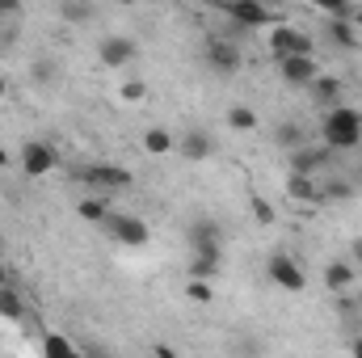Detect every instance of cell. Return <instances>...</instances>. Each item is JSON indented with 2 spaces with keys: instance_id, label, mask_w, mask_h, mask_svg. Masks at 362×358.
<instances>
[{
  "instance_id": "obj_1",
  "label": "cell",
  "mask_w": 362,
  "mask_h": 358,
  "mask_svg": "<svg viewBox=\"0 0 362 358\" xmlns=\"http://www.w3.org/2000/svg\"><path fill=\"white\" fill-rule=\"evenodd\" d=\"M320 135H325V148L329 152H350L362 144V114L350 105H333L320 122Z\"/></svg>"
},
{
  "instance_id": "obj_2",
  "label": "cell",
  "mask_w": 362,
  "mask_h": 358,
  "mask_svg": "<svg viewBox=\"0 0 362 358\" xmlns=\"http://www.w3.org/2000/svg\"><path fill=\"white\" fill-rule=\"evenodd\" d=\"M118 245H127V249H139V245H148V224L139 219V215H122V211H110L105 215V224H101Z\"/></svg>"
},
{
  "instance_id": "obj_3",
  "label": "cell",
  "mask_w": 362,
  "mask_h": 358,
  "mask_svg": "<svg viewBox=\"0 0 362 358\" xmlns=\"http://www.w3.org/2000/svg\"><path fill=\"white\" fill-rule=\"evenodd\" d=\"M270 51L282 59V55H316V42L303 34V30H295V25H274L270 30Z\"/></svg>"
},
{
  "instance_id": "obj_4",
  "label": "cell",
  "mask_w": 362,
  "mask_h": 358,
  "mask_svg": "<svg viewBox=\"0 0 362 358\" xmlns=\"http://www.w3.org/2000/svg\"><path fill=\"white\" fill-rule=\"evenodd\" d=\"M266 270H270V282H274V287H282V291H291V295L308 287V274L299 270V262H295L291 253H282V249L270 258V266H266Z\"/></svg>"
},
{
  "instance_id": "obj_5",
  "label": "cell",
  "mask_w": 362,
  "mask_h": 358,
  "mask_svg": "<svg viewBox=\"0 0 362 358\" xmlns=\"http://www.w3.org/2000/svg\"><path fill=\"white\" fill-rule=\"evenodd\" d=\"M278 72H282V81L295 85V89H308V85L320 76L316 55H282V59H278Z\"/></svg>"
},
{
  "instance_id": "obj_6",
  "label": "cell",
  "mask_w": 362,
  "mask_h": 358,
  "mask_svg": "<svg viewBox=\"0 0 362 358\" xmlns=\"http://www.w3.org/2000/svg\"><path fill=\"white\" fill-rule=\"evenodd\" d=\"M21 169H25V178H47L51 169H55V148L51 144H42V139H30L25 148H21Z\"/></svg>"
},
{
  "instance_id": "obj_7",
  "label": "cell",
  "mask_w": 362,
  "mask_h": 358,
  "mask_svg": "<svg viewBox=\"0 0 362 358\" xmlns=\"http://www.w3.org/2000/svg\"><path fill=\"white\" fill-rule=\"evenodd\" d=\"M240 64H245V59H240L236 42H223V38L206 42V68H211V72H219V76H236Z\"/></svg>"
},
{
  "instance_id": "obj_8",
  "label": "cell",
  "mask_w": 362,
  "mask_h": 358,
  "mask_svg": "<svg viewBox=\"0 0 362 358\" xmlns=\"http://www.w3.org/2000/svg\"><path fill=\"white\" fill-rule=\"evenodd\" d=\"M81 178L89 181L93 190H127L131 185V169H122V165H89Z\"/></svg>"
},
{
  "instance_id": "obj_9",
  "label": "cell",
  "mask_w": 362,
  "mask_h": 358,
  "mask_svg": "<svg viewBox=\"0 0 362 358\" xmlns=\"http://www.w3.org/2000/svg\"><path fill=\"white\" fill-rule=\"evenodd\" d=\"M135 55H139V47H135L131 38H122V34H114V38H105V42L97 47V59H101V68H127Z\"/></svg>"
},
{
  "instance_id": "obj_10",
  "label": "cell",
  "mask_w": 362,
  "mask_h": 358,
  "mask_svg": "<svg viewBox=\"0 0 362 358\" xmlns=\"http://www.w3.org/2000/svg\"><path fill=\"white\" fill-rule=\"evenodd\" d=\"M223 8H228V17H232L236 25H245V30H262V25L270 21V13H266L262 0H228Z\"/></svg>"
},
{
  "instance_id": "obj_11",
  "label": "cell",
  "mask_w": 362,
  "mask_h": 358,
  "mask_svg": "<svg viewBox=\"0 0 362 358\" xmlns=\"http://www.w3.org/2000/svg\"><path fill=\"white\" fill-rule=\"evenodd\" d=\"M286 194H291L295 202H303V207L325 202V198H320V185H316V173H291V178H286Z\"/></svg>"
},
{
  "instance_id": "obj_12",
  "label": "cell",
  "mask_w": 362,
  "mask_h": 358,
  "mask_svg": "<svg viewBox=\"0 0 362 358\" xmlns=\"http://www.w3.org/2000/svg\"><path fill=\"white\" fill-rule=\"evenodd\" d=\"M291 173H316V169H325V161H329V148H291Z\"/></svg>"
},
{
  "instance_id": "obj_13",
  "label": "cell",
  "mask_w": 362,
  "mask_h": 358,
  "mask_svg": "<svg viewBox=\"0 0 362 358\" xmlns=\"http://www.w3.org/2000/svg\"><path fill=\"white\" fill-rule=\"evenodd\" d=\"M354 278H358V266H354L350 258H346V262H329V266H325V287H329V291H337V295H341V291H350V287H354Z\"/></svg>"
},
{
  "instance_id": "obj_14",
  "label": "cell",
  "mask_w": 362,
  "mask_h": 358,
  "mask_svg": "<svg viewBox=\"0 0 362 358\" xmlns=\"http://www.w3.org/2000/svg\"><path fill=\"white\" fill-rule=\"evenodd\" d=\"M177 148H181L185 161H206V156H211V135L194 127V131H185V135L177 139Z\"/></svg>"
},
{
  "instance_id": "obj_15",
  "label": "cell",
  "mask_w": 362,
  "mask_h": 358,
  "mask_svg": "<svg viewBox=\"0 0 362 358\" xmlns=\"http://www.w3.org/2000/svg\"><path fill=\"white\" fill-rule=\"evenodd\" d=\"M173 148H177V139H173L165 127H148V131H144V152H148V156H169Z\"/></svg>"
},
{
  "instance_id": "obj_16",
  "label": "cell",
  "mask_w": 362,
  "mask_h": 358,
  "mask_svg": "<svg viewBox=\"0 0 362 358\" xmlns=\"http://www.w3.org/2000/svg\"><path fill=\"white\" fill-rule=\"evenodd\" d=\"M194 278H215L219 274V245H206V249H194Z\"/></svg>"
},
{
  "instance_id": "obj_17",
  "label": "cell",
  "mask_w": 362,
  "mask_h": 358,
  "mask_svg": "<svg viewBox=\"0 0 362 358\" xmlns=\"http://www.w3.org/2000/svg\"><path fill=\"white\" fill-rule=\"evenodd\" d=\"M189 245H194V249L219 245V224H215V219H194V224H189Z\"/></svg>"
},
{
  "instance_id": "obj_18",
  "label": "cell",
  "mask_w": 362,
  "mask_h": 358,
  "mask_svg": "<svg viewBox=\"0 0 362 358\" xmlns=\"http://www.w3.org/2000/svg\"><path fill=\"white\" fill-rule=\"evenodd\" d=\"M308 89H312V101H316V105H333V101L341 97V81H337V76H316Z\"/></svg>"
},
{
  "instance_id": "obj_19",
  "label": "cell",
  "mask_w": 362,
  "mask_h": 358,
  "mask_svg": "<svg viewBox=\"0 0 362 358\" xmlns=\"http://www.w3.org/2000/svg\"><path fill=\"white\" fill-rule=\"evenodd\" d=\"M59 17L68 25H85L93 21V0H59Z\"/></svg>"
},
{
  "instance_id": "obj_20",
  "label": "cell",
  "mask_w": 362,
  "mask_h": 358,
  "mask_svg": "<svg viewBox=\"0 0 362 358\" xmlns=\"http://www.w3.org/2000/svg\"><path fill=\"white\" fill-rule=\"evenodd\" d=\"M0 316H4V321H21V316H25V304H21V295L13 291V282L0 287Z\"/></svg>"
},
{
  "instance_id": "obj_21",
  "label": "cell",
  "mask_w": 362,
  "mask_h": 358,
  "mask_svg": "<svg viewBox=\"0 0 362 358\" xmlns=\"http://www.w3.org/2000/svg\"><path fill=\"white\" fill-rule=\"evenodd\" d=\"M76 215H81L85 224H105V215H110V207H105L101 198H81V202H76Z\"/></svg>"
},
{
  "instance_id": "obj_22",
  "label": "cell",
  "mask_w": 362,
  "mask_h": 358,
  "mask_svg": "<svg viewBox=\"0 0 362 358\" xmlns=\"http://www.w3.org/2000/svg\"><path fill=\"white\" fill-rule=\"evenodd\" d=\"M42 354H51V358H76L81 350H76L68 337H59V333H47V337H42Z\"/></svg>"
},
{
  "instance_id": "obj_23",
  "label": "cell",
  "mask_w": 362,
  "mask_h": 358,
  "mask_svg": "<svg viewBox=\"0 0 362 358\" xmlns=\"http://www.w3.org/2000/svg\"><path fill=\"white\" fill-rule=\"evenodd\" d=\"M228 127H232V131H253V127H257V114H253L249 105H232V110H228Z\"/></svg>"
},
{
  "instance_id": "obj_24",
  "label": "cell",
  "mask_w": 362,
  "mask_h": 358,
  "mask_svg": "<svg viewBox=\"0 0 362 358\" xmlns=\"http://www.w3.org/2000/svg\"><path fill=\"white\" fill-rule=\"evenodd\" d=\"M185 295H189L194 304H211V299H215V287H211V278H194V274H189Z\"/></svg>"
},
{
  "instance_id": "obj_25",
  "label": "cell",
  "mask_w": 362,
  "mask_h": 358,
  "mask_svg": "<svg viewBox=\"0 0 362 358\" xmlns=\"http://www.w3.org/2000/svg\"><path fill=\"white\" fill-rule=\"evenodd\" d=\"M249 211H253V219H257L262 228H270V224H274V207L262 198V194H253V198H249Z\"/></svg>"
},
{
  "instance_id": "obj_26",
  "label": "cell",
  "mask_w": 362,
  "mask_h": 358,
  "mask_svg": "<svg viewBox=\"0 0 362 358\" xmlns=\"http://www.w3.org/2000/svg\"><path fill=\"white\" fill-rule=\"evenodd\" d=\"M30 76H34V85H51V81L59 76V68H55L51 59H34V68H30Z\"/></svg>"
},
{
  "instance_id": "obj_27",
  "label": "cell",
  "mask_w": 362,
  "mask_h": 358,
  "mask_svg": "<svg viewBox=\"0 0 362 358\" xmlns=\"http://www.w3.org/2000/svg\"><path fill=\"white\" fill-rule=\"evenodd\" d=\"M333 42H341V47H354V42H358V30H354V21H333Z\"/></svg>"
},
{
  "instance_id": "obj_28",
  "label": "cell",
  "mask_w": 362,
  "mask_h": 358,
  "mask_svg": "<svg viewBox=\"0 0 362 358\" xmlns=\"http://www.w3.org/2000/svg\"><path fill=\"white\" fill-rule=\"evenodd\" d=\"M274 139H278V148H286V152H291V148H299V139H303V135H299V127H295V122H286V127H278V135H274Z\"/></svg>"
},
{
  "instance_id": "obj_29",
  "label": "cell",
  "mask_w": 362,
  "mask_h": 358,
  "mask_svg": "<svg viewBox=\"0 0 362 358\" xmlns=\"http://www.w3.org/2000/svg\"><path fill=\"white\" fill-rule=\"evenodd\" d=\"M118 97H122V101H131V105H135V101H144V97H148V85H144V81H127V85H122V89H118Z\"/></svg>"
},
{
  "instance_id": "obj_30",
  "label": "cell",
  "mask_w": 362,
  "mask_h": 358,
  "mask_svg": "<svg viewBox=\"0 0 362 358\" xmlns=\"http://www.w3.org/2000/svg\"><path fill=\"white\" fill-rule=\"evenodd\" d=\"M354 190H350V181H329L325 190H320V198H350Z\"/></svg>"
},
{
  "instance_id": "obj_31",
  "label": "cell",
  "mask_w": 362,
  "mask_h": 358,
  "mask_svg": "<svg viewBox=\"0 0 362 358\" xmlns=\"http://www.w3.org/2000/svg\"><path fill=\"white\" fill-rule=\"evenodd\" d=\"M308 4H316V8H325V13H341V8H346V0H308Z\"/></svg>"
},
{
  "instance_id": "obj_32",
  "label": "cell",
  "mask_w": 362,
  "mask_h": 358,
  "mask_svg": "<svg viewBox=\"0 0 362 358\" xmlns=\"http://www.w3.org/2000/svg\"><path fill=\"white\" fill-rule=\"evenodd\" d=\"M21 13V0H0V17H17Z\"/></svg>"
},
{
  "instance_id": "obj_33",
  "label": "cell",
  "mask_w": 362,
  "mask_h": 358,
  "mask_svg": "<svg viewBox=\"0 0 362 358\" xmlns=\"http://www.w3.org/2000/svg\"><path fill=\"white\" fill-rule=\"evenodd\" d=\"M350 262H354V266L362 270V236L354 241V245H350Z\"/></svg>"
},
{
  "instance_id": "obj_34",
  "label": "cell",
  "mask_w": 362,
  "mask_h": 358,
  "mask_svg": "<svg viewBox=\"0 0 362 358\" xmlns=\"http://www.w3.org/2000/svg\"><path fill=\"white\" fill-rule=\"evenodd\" d=\"M350 354H354V358H362V337H354V342H350Z\"/></svg>"
},
{
  "instance_id": "obj_35",
  "label": "cell",
  "mask_w": 362,
  "mask_h": 358,
  "mask_svg": "<svg viewBox=\"0 0 362 358\" xmlns=\"http://www.w3.org/2000/svg\"><path fill=\"white\" fill-rule=\"evenodd\" d=\"M8 165H13V156H8V152L0 148V169H8Z\"/></svg>"
},
{
  "instance_id": "obj_36",
  "label": "cell",
  "mask_w": 362,
  "mask_h": 358,
  "mask_svg": "<svg viewBox=\"0 0 362 358\" xmlns=\"http://www.w3.org/2000/svg\"><path fill=\"white\" fill-rule=\"evenodd\" d=\"M354 30H358V34H362V8H358V13H354Z\"/></svg>"
},
{
  "instance_id": "obj_37",
  "label": "cell",
  "mask_w": 362,
  "mask_h": 358,
  "mask_svg": "<svg viewBox=\"0 0 362 358\" xmlns=\"http://www.w3.org/2000/svg\"><path fill=\"white\" fill-rule=\"evenodd\" d=\"M4 282H13V278H8V270L0 266V287H4Z\"/></svg>"
},
{
  "instance_id": "obj_38",
  "label": "cell",
  "mask_w": 362,
  "mask_h": 358,
  "mask_svg": "<svg viewBox=\"0 0 362 358\" xmlns=\"http://www.w3.org/2000/svg\"><path fill=\"white\" fill-rule=\"evenodd\" d=\"M4 93H8V81H4V76H0V97H4Z\"/></svg>"
},
{
  "instance_id": "obj_39",
  "label": "cell",
  "mask_w": 362,
  "mask_h": 358,
  "mask_svg": "<svg viewBox=\"0 0 362 358\" xmlns=\"http://www.w3.org/2000/svg\"><path fill=\"white\" fill-rule=\"evenodd\" d=\"M0 253H4V236H0Z\"/></svg>"
},
{
  "instance_id": "obj_40",
  "label": "cell",
  "mask_w": 362,
  "mask_h": 358,
  "mask_svg": "<svg viewBox=\"0 0 362 358\" xmlns=\"http://www.w3.org/2000/svg\"><path fill=\"white\" fill-rule=\"evenodd\" d=\"M118 4H135V0H118Z\"/></svg>"
}]
</instances>
